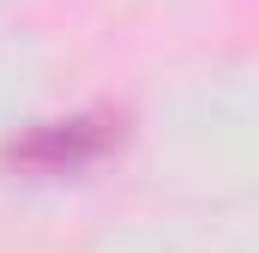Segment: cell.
<instances>
[{"instance_id":"1","label":"cell","mask_w":259,"mask_h":253,"mask_svg":"<svg viewBox=\"0 0 259 253\" xmlns=\"http://www.w3.org/2000/svg\"><path fill=\"white\" fill-rule=\"evenodd\" d=\"M127 139V121L115 109H78V115H55V121H30L0 145V163L24 181H78L97 163H109Z\"/></svg>"}]
</instances>
